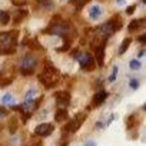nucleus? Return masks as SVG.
<instances>
[{"instance_id":"obj_1","label":"nucleus","mask_w":146,"mask_h":146,"mask_svg":"<svg viewBox=\"0 0 146 146\" xmlns=\"http://www.w3.org/2000/svg\"><path fill=\"white\" fill-rule=\"evenodd\" d=\"M122 27V19L119 16H115L112 20L103 23L102 26H99L96 29V40L105 42L109 36H112L116 30H119Z\"/></svg>"},{"instance_id":"obj_2","label":"nucleus","mask_w":146,"mask_h":146,"mask_svg":"<svg viewBox=\"0 0 146 146\" xmlns=\"http://www.w3.org/2000/svg\"><path fill=\"white\" fill-rule=\"evenodd\" d=\"M17 35V30L0 33V54H12L16 52Z\"/></svg>"},{"instance_id":"obj_3","label":"nucleus","mask_w":146,"mask_h":146,"mask_svg":"<svg viewBox=\"0 0 146 146\" xmlns=\"http://www.w3.org/2000/svg\"><path fill=\"white\" fill-rule=\"evenodd\" d=\"M39 80L42 82V85H44L47 89H50V88H53V86H56L59 83L60 73L50 62H46V66H44L43 72L40 73Z\"/></svg>"},{"instance_id":"obj_4","label":"nucleus","mask_w":146,"mask_h":146,"mask_svg":"<svg viewBox=\"0 0 146 146\" xmlns=\"http://www.w3.org/2000/svg\"><path fill=\"white\" fill-rule=\"evenodd\" d=\"M44 33L56 35V36H62V37H64V36L69 33V23L64 22V20H62L60 17H54V19L50 22L49 27L44 30Z\"/></svg>"},{"instance_id":"obj_5","label":"nucleus","mask_w":146,"mask_h":146,"mask_svg":"<svg viewBox=\"0 0 146 146\" xmlns=\"http://www.w3.org/2000/svg\"><path fill=\"white\" fill-rule=\"evenodd\" d=\"M73 57L79 62V64H80L82 69L89 70V72L95 69V59H93V56H92L90 53L76 50V52H73Z\"/></svg>"},{"instance_id":"obj_6","label":"nucleus","mask_w":146,"mask_h":146,"mask_svg":"<svg viewBox=\"0 0 146 146\" xmlns=\"http://www.w3.org/2000/svg\"><path fill=\"white\" fill-rule=\"evenodd\" d=\"M36 64H37V57H36L35 54L29 53V54L23 56L22 60H20V72L23 73L25 76L32 75L33 70H35V67H36Z\"/></svg>"},{"instance_id":"obj_7","label":"nucleus","mask_w":146,"mask_h":146,"mask_svg":"<svg viewBox=\"0 0 146 146\" xmlns=\"http://www.w3.org/2000/svg\"><path fill=\"white\" fill-rule=\"evenodd\" d=\"M85 119H86V115H85V113H78L72 120L67 122V125H66V132L75 133L76 130H79L80 126H82V123L85 122Z\"/></svg>"},{"instance_id":"obj_8","label":"nucleus","mask_w":146,"mask_h":146,"mask_svg":"<svg viewBox=\"0 0 146 146\" xmlns=\"http://www.w3.org/2000/svg\"><path fill=\"white\" fill-rule=\"evenodd\" d=\"M53 129H54L53 125H50V123H43V125L36 126V129H35V135L44 137V136H49V135L53 132Z\"/></svg>"},{"instance_id":"obj_9","label":"nucleus","mask_w":146,"mask_h":146,"mask_svg":"<svg viewBox=\"0 0 146 146\" xmlns=\"http://www.w3.org/2000/svg\"><path fill=\"white\" fill-rule=\"evenodd\" d=\"M54 98H56V102H57L59 108H66L70 102V95L67 92H56Z\"/></svg>"},{"instance_id":"obj_10","label":"nucleus","mask_w":146,"mask_h":146,"mask_svg":"<svg viewBox=\"0 0 146 146\" xmlns=\"http://www.w3.org/2000/svg\"><path fill=\"white\" fill-rule=\"evenodd\" d=\"M93 49L96 50V60L99 66H103L105 62V43H99V44H93Z\"/></svg>"},{"instance_id":"obj_11","label":"nucleus","mask_w":146,"mask_h":146,"mask_svg":"<svg viewBox=\"0 0 146 146\" xmlns=\"http://www.w3.org/2000/svg\"><path fill=\"white\" fill-rule=\"evenodd\" d=\"M108 98V92L106 90H99L98 93H95L93 96V100H92V105L96 108V106H100Z\"/></svg>"},{"instance_id":"obj_12","label":"nucleus","mask_w":146,"mask_h":146,"mask_svg":"<svg viewBox=\"0 0 146 146\" xmlns=\"http://www.w3.org/2000/svg\"><path fill=\"white\" fill-rule=\"evenodd\" d=\"M13 78H15L13 73H10V75H9L7 72H0V88L10 85L12 80H13Z\"/></svg>"},{"instance_id":"obj_13","label":"nucleus","mask_w":146,"mask_h":146,"mask_svg":"<svg viewBox=\"0 0 146 146\" xmlns=\"http://www.w3.org/2000/svg\"><path fill=\"white\" fill-rule=\"evenodd\" d=\"M102 13H103V9H102L100 6H98V5H95V6H92V7L89 9V17H90L92 20H98Z\"/></svg>"},{"instance_id":"obj_14","label":"nucleus","mask_w":146,"mask_h":146,"mask_svg":"<svg viewBox=\"0 0 146 146\" xmlns=\"http://www.w3.org/2000/svg\"><path fill=\"white\" fill-rule=\"evenodd\" d=\"M146 25V20L145 19H137V20H133L130 25H129V30L133 32V30H139V29H143Z\"/></svg>"},{"instance_id":"obj_15","label":"nucleus","mask_w":146,"mask_h":146,"mask_svg":"<svg viewBox=\"0 0 146 146\" xmlns=\"http://www.w3.org/2000/svg\"><path fill=\"white\" fill-rule=\"evenodd\" d=\"M54 119H56V122H63V120H66V119H67V110H66V108H59L57 112H56Z\"/></svg>"},{"instance_id":"obj_16","label":"nucleus","mask_w":146,"mask_h":146,"mask_svg":"<svg viewBox=\"0 0 146 146\" xmlns=\"http://www.w3.org/2000/svg\"><path fill=\"white\" fill-rule=\"evenodd\" d=\"M10 20V16L7 12H3V10H0V25H7Z\"/></svg>"},{"instance_id":"obj_17","label":"nucleus","mask_w":146,"mask_h":146,"mask_svg":"<svg viewBox=\"0 0 146 146\" xmlns=\"http://www.w3.org/2000/svg\"><path fill=\"white\" fill-rule=\"evenodd\" d=\"M2 102H3V105H15L13 95H10V93H6V95L2 98Z\"/></svg>"},{"instance_id":"obj_18","label":"nucleus","mask_w":146,"mask_h":146,"mask_svg":"<svg viewBox=\"0 0 146 146\" xmlns=\"http://www.w3.org/2000/svg\"><path fill=\"white\" fill-rule=\"evenodd\" d=\"M17 117L16 116H13L12 119H10V123H9V130H10V133H15L16 132V129H17Z\"/></svg>"},{"instance_id":"obj_19","label":"nucleus","mask_w":146,"mask_h":146,"mask_svg":"<svg viewBox=\"0 0 146 146\" xmlns=\"http://www.w3.org/2000/svg\"><path fill=\"white\" fill-rule=\"evenodd\" d=\"M130 42H132V40H130L129 37L123 40V43L120 44V49H119V54H123V53H125V52L127 50V47H129V44H130Z\"/></svg>"},{"instance_id":"obj_20","label":"nucleus","mask_w":146,"mask_h":146,"mask_svg":"<svg viewBox=\"0 0 146 146\" xmlns=\"http://www.w3.org/2000/svg\"><path fill=\"white\" fill-rule=\"evenodd\" d=\"M129 67H130L132 70H139V69L142 67V63H140L139 60L133 59V60H130V62H129Z\"/></svg>"},{"instance_id":"obj_21","label":"nucleus","mask_w":146,"mask_h":146,"mask_svg":"<svg viewBox=\"0 0 146 146\" xmlns=\"http://www.w3.org/2000/svg\"><path fill=\"white\" fill-rule=\"evenodd\" d=\"M116 76H117V66H113V70H112L110 76H109V82H115Z\"/></svg>"},{"instance_id":"obj_22","label":"nucleus","mask_w":146,"mask_h":146,"mask_svg":"<svg viewBox=\"0 0 146 146\" xmlns=\"http://www.w3.org/2000/svg\"><path fill=\"white\" fill-rule=\"evenodd\" d=\"M72 2H73V5H75V6H78V7L80 9V7H83V6L89 2V0H72Z\"/></svg>"},{"instance_id":"obj_23","label":"nucleus","mask_w":146,"mask_h":146,"mask_svg":"<svg viewBox=\"0 0 146 146\" xmlns=\"http://www.w3.org/2000/svg\"><path fill=\"white\" fill-rule=\"evenodd\" d=\"M35 89H30V90H27V93H26V98H25V100H29V99H33V96H35Z\"/></svg>"},{"instance_id":"obj_24","label":"nucleus","mask_w":146,"mask_h":146,"mask_svg":"<svg viewBox=\"0 0 146 146\" xmlns=\"http://www.w3.org/2000/svg\"><path fill=\"white\" fill-rule=\"evenodd\" d=\"M130 88L132 89H137L139 88V80L137 79H132L130 80Z\"/></svg>"},{"instance_id":"obj_25","label":"nucleus","mask_w":146,"mask_h":146,"mask_svg":"<svg viewBox=\"0 0 146 146\" xmlns=\"http://www.w3.org/2000/svg\"><path fill=\"white\" fill-rule=\"evenodd\" d=\"M7 110L5 109V108H0V117H5V116H7Z\"/></svg>"},{"instance_id":"obj_26","label":"nucleus","mask_w":146,"mask_h":146,"mask_svg":"<svg viewBox=\"0 0 146 146\" xmlns=\"http://www.w3.org/2000/svg\"><path fill=\"white\" fill-rule=\"evenodd\" d=\"M135 10H136V6H130V7H129V9L126 10V13H127V15H132V13H133Z\"/></svg>"},{"instance_id":"obj_27","label":"nucleus","mask_w":146,"mask_h":146,"mask_svg":"<svg viewBox=\"0 0 146 146\" xmlns=\"http://www.w3.org/2000/svg\"><path fill=\"white\" fill-rule=\"evenodd\" d=\"M29 146H42V142H40V140H37V142H35V143H30Z\"/></svg>"},{"instance_id":"obj_28","label":"nucleus","mask_w":146,"mask_h":146,"mask_svg":"<svg viewBox=\"0 0 146 146\" xmlns=\"http://www.w3.org/2000/svg\"><path fill=\"white\" fill-rule=\"evenodd\" d=\"M116 2H117V5H119V6H125L126 0H116Z\"/></svg>"},{"instance_id":"obj_29","label":"nucleus","mask_w":146,"mask_h":146,"mask_svg":"<svg viewBox=\"0 0 146 146\" xmlns=\"http://www.w3.org/2000/svg\"><path fill=\"white\" fill-rule=\"evenodd\" d=\"M86 146H96V142L90 140V142H88V143H86Z\"/></svg>"},{"instance_id":"obj_30","label":"nucleus","mask_w":146,"mask_h":146,"mask_svg":"<svg viewBox=\"0 0 146 146\" xmlns=\"http://www.w3.org/2000/svg\"><path fill=\"white\" fill-rule=\"evenodd\" d=\"M145 39H146V36H145V35H143V36H140V37H139L140 43H145Z\"/></svg>"},{"instance_id":"obj_31","label":"nucleus","mask_w":146,"mask_h":146,"mask_svg":"<svg viewBox=\"0 0 146 146\" xmlns=\"http://www.w3.org/2000/svg\"><path fill=\"white\" fill-rule=\"evenodd\" d=\"M143 54H145V50H140V52H139V57H142Z\"/></svg>"},{"instance_id":"obj_32","label":"nucleus","mask_w":146,"mask_h":146,"mask_svg":"<svg viewBox=\"0 0 146 146\" xmlns=\"http://www.w3.org/2000/svg\"><path fill=\"white\" fill-rule=\"evenodd\" d=\"M60 2H66V0H60Z\"/></svg>"}]
</instances>
